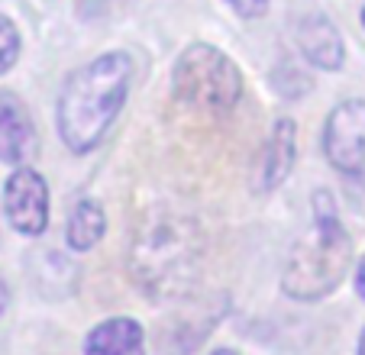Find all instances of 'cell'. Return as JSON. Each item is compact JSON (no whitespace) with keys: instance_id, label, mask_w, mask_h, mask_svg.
Wrapping results in <instances>:
<instances>
[{"instance_id":"obj_14","label":"cell","mask_w":365,"mask_h":355,"mask_svg":"<svg viewBox=\"0 0 365 355\" xmlns=\"http://www.w3.org/2000/svg\"><path fill=\"white\" fill-rule=\"evenodd\" d=\"M356 291H359V297L365 301V259L359 262V272H356Z\"/></svg>"},{"instance_id":"obj_9","label":"cell","mask_w":365,"mask_h":355,"mask_svg":"<svg viewBox=\"0 0 365 355\" xmlns=\"http://www.w3.org/2000/svg\"><path fill=\"white\" fill-rule=\"evenodd\" d=\"M143 329L130 317H113L91 329L84 355H143Z\"/></svg>"},{"instance_id":"obj_6","label":"cell","mask_w":365,"mask_h":355,"mask_svg":"<svg viewBox=\"0 0 365 355\" xmlns=\"http://www.w3.org/2000/svg\"><path fill=\"white\" fill-rule=\"evenodd\" d=\"M4 210L16 232L23 236H42L48 226V187L39 171L16 168L4 185Z\"/></svg>"},{"instance_id":"obj_17","label":"cell","mask_w":365,"mask_h":355,"mask_svg":"<svg viewBox=\"0 0 365 355\" xmlns=\"http://www.w3.org/2000/svg\"><path fill=\"white\" fill-rule=\"evenodd\" d=\"M359 355H365V329H362V339H359Z\"/></svg>"},{"instance_id":"obj_4","label":"cell","mask_w":365,"mask_h":355,"mask_svg":"<svg viewBox=\"0 0 365 355\" xmlns=\"http://www.w3.org/2000/svg\"><path fill=\"white\" fill-rule=\"evenodd\" d=\"M175 94L191 107L230 110L242 94L240 68L214 46H191L175 65Z\"/></svg>"},{"instance_id":"obj_13","label":"cell","mask_w":365,"mask_h":355,"mask_svg":"<svg viewBox=\"0 0 365 355\" xmlns=\"http://www.w3.org/2000/svg\"><path fill=\"white\" fill-rule=\"evenodd\" d=\"M227 4H230V7H233L240 16H246V20L265 16V10H269V0H227Z\"/></svg>"},{"instance_id":"obj_5","label":"cell","mask_w":365,"mask_h":355,"mask_svg":"<svg viewBox=\"0 0 365 355\" xmlns=\"http://www.w3.org/2000/svg\"><path fill=\"white\" fill-rule=\"evenodd\" d=\"M324 149L333 168L346 175L365 171V101H346L327 120Z\"/></svg>"},{"instance_id":"obj_7","label":"cell","mask_w":365,"mask_h":355,"mask_svg":"<svg viewBox=\"0 0 365 355\" xmlns=\"http://www.w3.org/2000/svg\"><path fill=\"white\" fill-rule=\"evenodd\" d=\"M39 152L36 126L29 120L26 107L16 94L4 91L0 94V162L7 165H26Z\"/></svg>"},{"instance_id":"obj_12","label":"cell","mask_w":365,"mask_h":355,"mask_svg":"<svg viewBox=\"0 0 365 355\" xmlns=\"http://www.w3.org/2000/svg\"><path fill=\"white\" fill-rule=\"evenodd\" d=\"M16 58H20V33L7 16H0V75L14 68Z\"/></svg>"},{"instance_id":"obj_1","label":"cell","mask_w":365,"mask_h":355,"mask_svg":"<svg viewBox=\"0 0 365 355\" xmlns=\"http://www.w3.org/2000/svg\"><path fill=\"white\" fill-rule=\"evenodd\" d=\"M133 62L126 52H107L65 81L58 97V133L75 155L91 152L110 130L130 97Z\"/></svg>"},{"instance_id":"obj_3","label":"cell","mask_w":365,"mask_h":355,"mask_svg":"<svg viewBox=\"0 0 365 355\" xmlns=\"http://www.w3.org/2000/svg\"><path fill=\"white\" fill-rule=\"evenodd\" d=\"M200 259V230L185 217H159L139 232L133 246V274L149 291L185 281Z\"/></svg>"},{"instance_id":"obj_18","label":"cell","mask_w":365,"mask_h":355,"mask_svg":"<svg viewBox=\"0 0 365 355\" xmlns=\"http://www.w3.org/2000/svg\"><path fill=\"white\" fill-rule=\"evenodd\" d=\"M362 26H365V7H362Z\"/></svg>"},{"instance_id":"obj_16","label":"cell","mask_w":365,"mask_h":355,"mask_svg":"<svg viewBox=\"0 0 365 355\" xmlns=\"http://www.w3.org/2000/svg\"><path fill=\"white\" fill-rule=\"evenodd\" d=\"M214 355H240V352H233V349H217Z\"/></svg>"},{"instance_id":"obj_15","label":"cell","mask_w":365,"mask_h":355,"mask_svg":"<svg viewBox=\"0 0 365 355\" xmlns=\"http://www.w3.org/2000/svg\"><path fill=\"white\" fill-rule=\"evenodd\" d=\"M7 307H10V291H7V284H4V278H0V317L7 314Z\"/></svg>"},{"instance_id":"obj_2","label":"cell","mask_w":365,"mask_h":355,"mask_svg":"<svg viewBox=\"0 0 365 355\" xmlns=\"http://www.w3.org/2000/svg\"><path fill=\"white\" fill-rule=\"evenodd\" d=\"M314 226L310 232L291 249V259L284 265L282 287L297 301H320L343 284L352 262V240L346 226L339 223L336 207L330 194L314 197Z\"/></svg>"},{"instance_id":"obj_10","label":"cell","mask_w":365,"mask_h":355,"mask_svg":"<svg viewBox=\"0 0 365 355\" xmlns=\"http://www.w3.org/2000/svg\"><path fill=\"white\" fill-rule=\"evenodd\" d=\"M294 145H297V130L294 120L282 116L275 123L269 136V145H265V158H262V187H275L278 181H284L294 165Z\"/></svg>"},{"instance_id":"obj_8","label":"cell","mask_w":365,"mask_h":355,"mask_svg":"<svg viewBox=\"0 0 365 355\" xmlns=\"http://www.w3.org/2000/svg\"><path fill=\"white\" fill-rule=\"evenodd\" d=\"M297 46H301L304 58L310 65H317L324 71L343 68V55H346L343 36L324 14H310L297 23Z\"/></svg>"},{"instance_id":"obj_11","label":"cell","mask_w":365,"mask_h":355,"mask_svg":"<svg viewBox=\"0 0 365 355\" xmlns=\"http://www.w3.org/2000/svg\"><path fill=\"white\" fill-rule=\"evenodd\" d=\"M103 230H107V217L94 200H81L68 217V246L78 252H88L101 242Z\"/></svg>"}]
</instances>
